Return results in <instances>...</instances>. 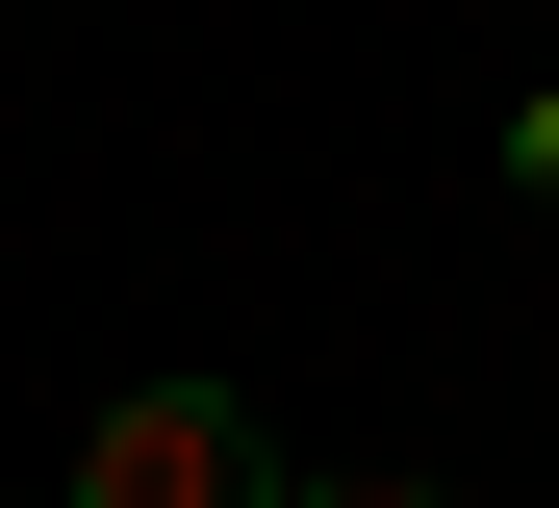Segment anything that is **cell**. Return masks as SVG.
Here are the masks:
<instances>
[{
  "label": "cell",
  "mask_w": 559,
  "mask_h": 508,
  "mask_svg": "<svg viewBox=\"0 0 559 508\" xmlns=\"http://www.w3.org/2000/svg\"><path fill=\"white\" fill-rule=\"evenodd\" d=\"M51 508H306V483H280V433H254L229 381H128L103 433H76Z\"/></svg>",
  "instance_id": "cell-1"
},
{
  "label": "cell",
  "mask_w": 559,
  "mask_h": 508,
  "mask_svg": "<svg viewBox=\"0 0 559 508\" xmlns=\"http://www.w3.org/2000/svg\"><path fill=\"white\" fill-rule=\"evenodd\" d=\"M306 508H432V483H306Z\"/></svg>",
  "instance_id": "cell-3"
},
{
  "label": "cell",
  "mask_w": 559,
  "mask_h": 508,
  "mask_svg": "<svg viewBox=\"0 0 559 508\" xmlns=\"http://www.w3.org/2000/svg\"><path fill=\"white\" fill-rule=\"evenodd\" d=\"M509 178H534V229H559V76H534V102H509Z\"/></svg>",
  "instance_id": "cell-2"
}]
</instances>
